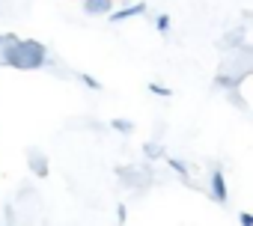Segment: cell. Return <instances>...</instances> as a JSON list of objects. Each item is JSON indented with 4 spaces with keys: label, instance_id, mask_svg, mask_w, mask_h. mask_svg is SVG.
<instances>
[{
    "label": "cell",
    "instance_id": "cell-1",
    "mask_svg": "<svg viewBox=\"0 0 253 226\" xmlns=\"http://www.w3.org/2000/svg\"><path fill=\"white\" fill-rule=\"evenodd\" d=\"M211 188H214V190H217V196H220V199H223V196H226V190H223V179H220V176H217V173H214V179H211Z\"/></svg>",
    "mask_w": 253,
    "mask_h": 226
}]
</instances>
